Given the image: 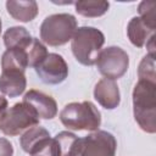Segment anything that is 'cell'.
<instances>
[{"label": "cell", "mask_w": 156, "mask_h": 156, "mask_svg": "<svg viewBox=\"0 0 156 156\" xmlns=\"http://www.w3.org/2000/svg\"><path fill=\"white\" fill-rule=\"evenodd\" d=\"M99 72L108 79H118L124 76L129 67V56L119 46H107L101 49L96 58Z\"/></svg>", "instance_id": "obj_6"}, {"label": "cell", "mask_w": 156, "mask_h": 156, "mask_svg": "<svg viewBox=\"0 0 156 156\" xmlns=\"http://www.w3.org/2000/svg\"><path fill=\"white\" fill-rule=\"evenodd\" d=\"M58 156H79L83 138H78L74 133L62 130L54 138Z\"/></svg>", "instance_id": "obj_14"}, {"label": "cell", "mask_w": 156, "mask_h": 156, "mask_svg": "<svg viewBox=\"0 0 156 156\" xmlns=\"http://www.w3.org/2000/svg\"><path fill=\"white\" fill-rule=\"evenodd\" d=\"M39 117L27 102H17L0 117V130L5 135L15 136L39 124Z\"/></svg>", "instance_id": "obj_5"}, {"label": "cell", "mask_w": 156, "mask_h": 156, "mask_svg": "<svg viewBox=\"0 0 156 156\" xmlns=\"http://www.w3.org/2000/svg\"><path fill=\"white\" fill-rule=\"evenodd\" d=\"M76 29L77 20L73 15H50L40 24V39L50 46H61L72 39Z\"/></svg>", "instance_id": "obj_4"}, {"label": "cell", "mask_w": 156, "mask_h": 156, "mask_svg": "<svg viewBox=\"0 0 156 156\" xmlns=\"http://www.w3.org/2000/svg\"><path fill=\"white\" fill-rule=\"evenodd\" d=\"M71 49L76 60L84 66H93L105 44L104 33L95 27H79L72 37Z\"/></svg>", "instance_id": "obj_3"}, {"label": "cell", "mask_w": 156, "mask_h": 156, "mask_svg": "<svg viewBox=\"0 0 156 156\" xmlns=\"http://www.w3.org/2000/svg\"><path fill=\"white\" fill-rule=\"evenodd\" d=\"M0 156H13V146L6 138H0Z\"/></svg>", "instance_id": "obj_21"}, {"label": "cell", "mask_w": 156, "mask_h": 156, "mask_svg": "<svg viewBox=\"0 0 156 156\" xmlns=\"http://www.w3.org/2000/svg\"><path fill=\"white\" fill-rule=\"evenodd\" d=\"M0 76V91L9 98H16L24 93L27 79L24 71L16 67H2Z\"/></svg>", "instance_id": "obj_9"}, {"label": "cell", "mask_w": 156, "mask_h": 156, "mask_svg": "<svg viewBox=\"0 0 156 156\" xmlns=\"http://www.w3.org/2000/svg\"><path fill=\"white\" fill-rule=\"evenodd\" d=\"M6 110H7V100H6L2 95H0V117H1V115H2Z\"/></svg>", "instance_id": "obj_22"}, {"label": "cell", "mask_w": 156, "mask_h": 156, "mask_svg": "<svg viewBox=\"0 0 156 156\" xmlns=\"http://www.w3.org/2000/svg\"><path fill=\"white\" fill-rule=\"evenodd\" d=\"M117 141L106 130H95L83 138L79 156H116Z\"/></svg>", "instance_id": "obj_7"}, {"label": "cell", "mask_w": 156, "mask_h": 156, "mask_svg": "<svg viewBox=\"0 0 156 156\" xmlns=\"http://www.w3.org/2000/svg\"><path fill=\"white\" fill-rule=\"evenodd\" d=\"M155 27L145 23L139 16L133 17L127 26V35L130 43L136 48H143L146 43L155 37Z\"/></svg>", "instance_id": "obj_12"}, {"label": "cell", "mask_w": 156, "mask_h": 156, "mask_svg": "<svg viewBox=\"0 0 156 156\" xmlns=\"http://www.w3.org/2000/svg\"><path fill=\"white\" fill-rule=\"evenodd\" d=\"M156 82L139 79L133 89V113L138 126L146 133L156 132Z\"/></svg>", "instance_id": "obj_1"}, {"label": "cell", "mask_w": 156, "mask_h": 156, "mask_svg": "<svg viewBox=\"0 0 156 156\" xmlns=\"http://www.w3.org/2000/svg\"><path fill=\"white\" fill-rule=\"evenodd\" d=\"M6 10L9 15L20 22H30L38 15V4L37 1H6Z\"/></svg>", "instance_id": "obj_15"}, {"label": "cell", "mask_w": 156, "mask_h": 156, "mask_svg": "<svg viewBox=\"0 0 156 156\" xmlns=\"http://www.w3.org/2000/svg\"><path fill=\"white\" fill-rule=\"evenodd\" d=\"M74 6L78 15L93 18L105 15L110 7V4L102 0H80L74 2Z\"/></svg>", "instance_id": "obj_17"}, {"label": "cell", "mask_w": 156, "mask_h": 156, "mask_svg": "<svg viewBox=\"0 0 156 156\" xmlns=\"http://www.w3.org/2000/svg\"><path fill=\"white\" fill-rule=\"evenodd\" d=\"M60 121L72 130L95 132L101 124V113L91 101L69 102L61 110Z\"/></svg>", "instance_id": "obj_2"}, {"label": "cell", "mask_w": 156, "mask_h": 156, "mask_svg": "<svg viewBox=\"0 0 156 156\" xmlns=\"http://www.w3.org/2000/svg\"><path fill=\"white\" fill-rule=\"evenodd\" d=\"M34 69L40 80L50 85L62 83L68 76V66L65 58L55 52H49L46 57L34 67Z\"/></svg>", "instance_id": "obj_8"}, {"label": "cell", "mask_w": 156, "mask_h": 156, "mask_svg": "<svg viewBox=\"0 0 156 156\" xmlns=\"http://www.w3.org/2000/svg\"><path fill=\"white\" fill-rule=\"evenodd\" d=\"M138 77L139 79L144 80H152L156 82V73H155V56L146 54L139 63L138 67Z\"/></svg>", "instance_id": "obj_19"}, {"label": "cell", "mask_w": 156, "mask_h": 156, "mask_svg": "<svg viewBox=\"0 0 156 156\" xmlns=\"http://www.w3.org/2000/svg\"><path fill=\"white\" fill-rule=\"evenodd\" d=\"M50 139H51L50 133L45 128H43L40 126H34V127L29 128L28 130H26L21 135L20 144L24 152L33 155L37 150H39Z\"/></svg>", "instance_id": "obj_13"}, {"label": "cell", "mask_w": 156, "mask_h": 156, "mask_svg": "<svg viewBox=\"0 0 156 156\" xmlns=\"http://www.w3.org/2000/svg\"><path fill=\"white\" fill-rule=\"evenodd\" d=\"M27 57H28V67H35L40 61H43L46 55L49 54L46 46L37 38H33L32 44L27 49Z\"/></svg>", "instance_id": "obj_18"}, {"label": "cell", "mask_w": 156, "mask_h": 156, "mask_svg": "<svg viewBox=\"0 0 156 156\" xmlns=\"http://www.w3.org/2000/svg\"><path fill=\"white\" fill-rule=\"evenodd\" d=\"M1 27H2V23H1V18H0V33H1Z\"/></svg>", "instance_id": "obj_23"}, {"label": "cell", "mask_w": 156, "mask_h": 156, "mask_svg": "<svg viewBox=\"0 0 156 156\" xmlns=\"http://www.w3.org/2000/svg\"><path fill=\"white\" fill-rule=\"evenodd\" d=\"M156 4L154 1H141L138 6L139 17L151 27L156 28V16H155Z\"/></svg>", "instance_id": "obj_20"}, {"label": "cell", "mask_w": 156, "mask_h": 156, "mask_svg": "<svg viewBox=\"0 0 156 156\" xmlns=\"http://www.w3.org/2000/svg\"><path fill=\"white\" fill-rule=\"evenodd\" d=\"M23 101L30 105L39 118L52 119L57 115V104L55 99L40 90L32 89L23 96Z\"/></svg>", "instance_id": "obj_10"}, {"label": "cell", "mask_w": 156, "mask_h": 156, "mask_svg": "<svg viewBox=\"0 0 156 156\" xmlns=\"http://www.w3.org/2000/svg\"><path fill=\"white\" fill-rule=\"evenodd\" d=\"M4 44L9 49H17V50H24L29 48L32 44L33 37L29 34V32L24 27H11L4 33Z\"/></svg>", "instance_id": "obj_16"}, {"label": "cell", "mask_w": 156, "mask_h": 156, "mask_svg": "<svg viewBox=\"0 0 156 156\" xmlns=\"http://www.w3.org/2000/svg\"><path fill=\"white\" fill-rule=\"evenodd\" d=\"M95 100L106 110L116 108L121 102V94L116 80L102 78L100 79L94 88Z\"/></svg>", "instance_id": "obj_11"}]
</instances>
